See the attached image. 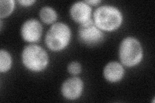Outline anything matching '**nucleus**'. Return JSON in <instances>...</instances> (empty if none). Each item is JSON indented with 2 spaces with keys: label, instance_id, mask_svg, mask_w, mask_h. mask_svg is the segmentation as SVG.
<instances>
[{
  "label": "nucleus",
  "instance_id": "nucleus-1",
  "mask_svg": "<svg viewBox=\"0 0 155 103\" xmlns=\"http://www.w3.org/2000/svg\"><path fill=\"white\" fill-rule=\"evenodd\" d=\"M93 19L101 31L113 32L122 25L124 16L118 7L104 5L98 7L94 11Z\"/></svg>",
  "mask_w": 155,
  "mask_h": 103
},
{
  "label": "nucleus",
  "instance_id": "nucleus-2",
  "mask_svg": "<svg viewBox=\"0 0 155 103\" xmlns=\"http://www.w3.org/2000/svg\"><path fill=\"white\" fill-rule=\"evenodd\" d=\"M21 61L28 70L39 72L44 70L48 66L49 57L44 48L37 44L31 43L23 49Z\"/></svg>",
  "mask_w": 155,
  "mask_h": 103
},
{
  "label": "nucleus",
  "instance_id": "nucleus-3",
  "mask_svg": "<svg viewBox=\"0 0 155 103\" xmlns=\"http://www.w3.org/2000/svg\"><path fill=\"white\" fill-rule=\"evenodd\" d=\"M143 57V48L138 39L128 36L121 41L119 58L123 65L127 67L137 66L141 63Z\"/></svg>",
  "mask_w": 155,
  "mask_h": 103
},
{
  "label": "nucleus",
  "instance_id": "nucleus-4",
  "mask_svg": "<svg viewBox=\"0 0 155 103\" xmlns=\"http://www.w3.org/2000/svg\"><path fill=\"white\" fill-rule=\"evenodd\" d=\"M71 39V31L69 25L63 22H56L48 28L45 37V43L51 50L58 52L69 45Z\"/></svg>",
  "mask_w": 155,
  "mask_h": 103
},
{
  "label": "nucleus",
  "instance_id": "nucleus-5",
  "mask_svg": "<svg viewBox=\"0 0 155 103\" xmlns=\"http://www.w3.org/2000/svg\"><path fill=\"white\" fill-rule=\"evenodd\" d=\"M78 35L81 43L91 47L99 45L105 38L103 31L96 25L93 19L80 24L78 30Z\"/></svg>",
  "mask_w": 155,
  "mask_h": 103
},
{
  "label": "nucleus",
  "instance_id": "nucleus-6",
  "mask_svg": "<svg viewBox=\"0 0 155 103\" xmlns=\"http://www.w3.org/2000/svg\"><path fill=\"white\" fill-rule=\"evenodd\" d=\"M43 32V26L38 19H28L21 27V36L24 41L35 43L40 40Z\"/></svg>",
  "mask_w": 155,
  "mask_h": 103
},
{
  "label": "nucleus",
  "instance_id": "nucleus-7",
  "mask_svg": "<svg viewBox=\"0 0 155 103\" xmlns=\"http://www.w3.org/2000/svg\"><path fill=\"white\" fill-rule=\"evenodd\" d=\"M84 87V81L80 77H70L63 82L61 87V93L67 100L74 101L81 95Z\"/></svg>",
  "mask_w": 155,
  "mask_h": 103
},
{
  "label": "nucleus",
  "instance_id": "nucleus-8",
  "mask_svg": "<svg viewBox=\"0 0 155 103\" xmlns=\"http://www.w3.org/2000/svg\"><path fill=\"white\" fill-rule=\"evenodd\" d=\"M70 16L73 20L80 24L90 20L92 16L91 5L85 2H76L70 8Z\"/></svg>",
  "mask_w": 155,
  "mask_h": 103
},
{
  "label": "nucleus",
  "instance_id": "nucleus-9",
  "mask_svg": "<svg viewBox=\"0 0 155 103\" xmlns=\"http://www.w3.org/2000/svg\"><path fill=\"white\" fill-rule=\"evenodd\" d=\"M125 74V70L122 64L117 61L108 63L104 69L105 79L110 82H116L122 80Z\"/></svg>",
  "mask_w": 155,
  "mask_h": 103
},
{
  "label": "nucleus",
  "instance_id": "nucleus-10",
  "mask_svg": "<svg viewBox=\"0 0 155 103\" xmlns=\"http://www.w3.org/2000/svg\"><path fill=\"white\" fill-rule=\"evenodd\" d=\"M41 20L46 24L54 23L58 18V14L55 10L49 6L43 7L39 12Z\"/></svg>",
  "mask_w": 155,
  "mask_h": 103
},
{
  "label": "nucleus",
  "instance_id": "nucleus-11",
  "mask_svg": "<svg viewBox=\"0 0 155 103\" xmlns=\"http://www.w3.org/2000/svg\"><path fill=\"white\" fill-rule=\"evenodd\" d=\"M12 65V59L9 52L4 49L0 50V72H7L11 69Z\"/></svg>",
  "mask_w": 155,
  "mask_h": 103
},
{
  "label": "nucleus",
  "instance_id": "nucleus-12",
  "mask_svg": "<svg viewBox=\"0 0 155 103\" xmlns=\"http://www.w3.org/2000/svg\"><path fill=\"white\" fill-rule=\"evenodd\" d=\"M15 7L14 0H1L0 1V18H7L11 15Z\"/></svg>",
  "mask_w": 155,
  "mask_h": 103
},
{
  "label": "nucleus",
  "instance_id": "nucleus-13",
  "mask_svg": "<svg viewBox=\"0 0 155 103\" xmlns=\"http://www.w3.org/2000/svg\"><path fill=\"white\" fill-rule=\"evenodd\" d=\"M67 70L71 75L76 76L81 72V65L78 61L71 62L67 66Z\"/></svg>",
  "mask_w": 155,
  "mask_h": 103
},
{
  "label": "nucleus",
  "instance_id": "nucleus-14",
  "mask_svg": "<svg viewBox=\"0 0 155 103\" xmlns=\"http://www.w3.org/2000/svg\"><path fill=\"white\" fill-rule=\"evenodd\" d=\"M18 2L23 7H30L36 2L35 0H18Z\"/></svg>",
  "mask_w": 155,
  "mask_h": 103
},
{
  "label": "nucleus",
  "instance_id": "nucleus-15",
  "mask_svg": "<svg viewBox=\"0 0 155 103\" xmlns=\"http://www.w3.org/2000/svg\"><path fill=\"white\" fill-rule=\"evenodd\" d=\"M87 4H89V5H93V6H96L99 5L101 2L100 0H86L85 1Z\"/></svg>",
  "mask_w": 155,
  "mask_h": 103
}]
</instances>
